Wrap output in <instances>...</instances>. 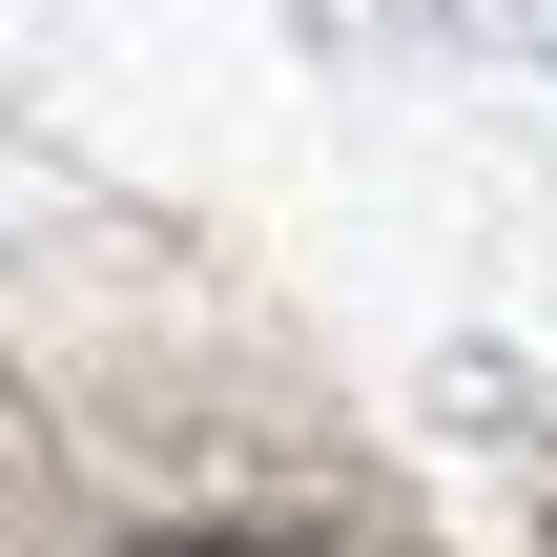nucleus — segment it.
Masks as SVG:
<instances>
[{
  "label": "nucleus",
  "mask_w": 557,
  "mask_h": 557,
  "mask_svg": "<svg viewBox=\"0 0 557 557\" xmlns=\"http://www.w3.org/2000/svg\"><path fill=\"white\" fill-rule=\"evenodd\" d=\"M145 557H269V537H145Z\"/></svg>",
  "instance_id": "f257e3e1"
}]
</instances>
